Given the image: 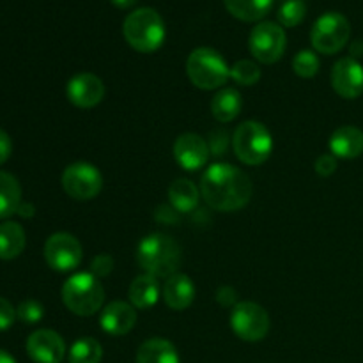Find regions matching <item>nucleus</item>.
Here are the masks:
<instances>
[{
	"instance_id": "obj_20",
	"label": "nucleus",
	"mask_w": 363,
	"mask_h": 363,
	"mask_svg": "<svg viewBox=\"0 0 363 363\" xmlns=\"http://www.w3.org/2000/svg\"><path fill=\"white\" fill-rule=\"evenodd\" d=\"M160 298V286L156 282V277L145 275L137 277V279L131 282L130 286V301L135 308H151L152 305H156Z\"/></svg>"
},
{
	"instance_id": "obj_16",
	"label": "nucleus",
	"mask_w": 363,
	"mask_h": 363,
	"mask_svg": "<svg viewBox=\"0 0 363 363\" xmlns=\"http://www.w3.org/2000/svg\"><path fill=\"white\" fill-rule=\"evenodd\" d=\"M137 323V311L126 301H113L101 312L99 325L110 335H126Z\"/></svg>"
},
{
	"instance_id": "obj_25",
	"label": "nucleus",
	"mask_w": 363,
	"mask_h": 363,
	"mask_svg": "<svg viewBox=\"0 0 363 363\" xmlns=\"http://www.w3.org/2000/svg\"><path fill=\"white\" fill-rule=\"evenodd\" d=\"M21 204V188L16 177L0 172V220L9 218Z\"/></svg>"
},
{
	"instance_id": "obj_18",
	"label": "nucleus",
	"mask_w": 363,
	"mask_h": 363,
	"mask_svg": "<svg viewBox=\"0 0 363 363\" xmlns=\"http://www.w3.org/2000/svg\"><path fill=\"white\" fill-rule=\"evenodd\" d=\"M330 149L335 158H358L363 155V131L354 126L339 128L330 138Z\"/></svg>"
},
{
	"instance_id": "obj_11",
	"label": "nucleus",
	"mask_w": 363,
	"mask_h": 363,
	"mask_svg": "<svg viewBox=\"0 0 363 363\" xmlns=\"http://www.w3.org/2000/svg\"><path fill=\"white\" fill-rule=\"evenodd\" d=\"M80 241L67 233H57L46 240L45 243V259L48 266L55 272H71L77 268L82 261Z\"/></svg>"
},
{
	"instance_id": "obj_37",
	"label": "nucleus",
	"mask_w": 363,
	"mask_h": 363,
	"mask_svg": "<svg viewBox=\"0 0 363 363\" xmlns=\"http://www.w3.org/2000/svg\"><path fill=\"white\" fill-rule=\"evenodd\" d=\"M34 206L32 204H23V202H21L20 204V208H18V215L20 216H23V218H30V216H34Z\"/></svg>"
},
{
	"instance_id": "obj_39",
	"label": "nucleus",
	"mask_w": 363,
	"mask_h": 363,
	"mask_svg": "<svg viewBox=\"0 0 363 363\" xmlns=\"http://www.w3.org/2000/svg\"><path fill=\"white\" fill-rule=\"evenodd\" d=\"M362 53H363V43L354 41L353 46H351V55H353V59H354V57L362 55Z\"/></svg>"
},
{
	"instance_id": "obj_13",
	"label": "nucleus",
	"mask_w": 363,
	"mask_h": 363,
	"mask_svg": "<svg viewBox=\"0 0 363 363\" xmlns=\"http://www.w3.org/2000/svg\"><path fill=\"white\" fill-rule=\"evenodd\" d=\"M67 99L78 108H92L105 98V85L101 78L92 73H78L67 82Z\"/></svg>"
},
{
	"instance_id": "obj_34",
	"label": "nucleus",
	"mask_w": 363,
	"mask_h": 363,
	"mask_svg": "<svg viewBox=\"0 0 363 363\" xmlns=\"http://www.w3.org/2000/svg\"><path fill=\"white\" fill-rule=\"evenodd\" d=\"M14 319H16V311L13 308V305L4 300V298H0V332L11 328Z\"/></svg>"
},
{
	"instance_id": "obj_9",
	"label": "nucleus",
	"mask_w": 363,
	"mask_h": 363,
	"mask_svg": "<svg viewBox=\"0 0 363 363\" xmlns=\"http://www.w3.org/2000/svg\"><path fill=\"white\" fill-rule=\"evenodd\" d=\"M286 32L279 23L273 21H261L250 32V52L259 62L273 64L286 52Z\"/></svg>"
},
{
	"instance_id": "obj_23",
	"label": "nucleus",
	"mask_w": 363,
	"mask_h": 363,
	"mask_svg": "<svg viewBox=\"0 0 363 363\" xmlns=\"http://www.w3.org/2000/svg\"><path fill=\"white\" fill-rule=\"evenodd\" d=\"M25 230L16 222H4L0 225V259H16L25 248Z\"/></svg>"
},
{
	"instance_id": "obj_40",
	"label": "nucleus",
	"mask_w": 363,
	"mask_h": 363,
	"mask_svg": "<svg viewBox=\"0 0 363 363\" xmlns=\"http://www.w3.org/2000/svg\"><path fill=\"white\" fill-rule=\"evenodd\" d=\"M0 363H16V360H14L9 353H6V351L0 350Z\"/></svg>"
},
{
	"instance_id": "obj_4",
	"label": "nucleus",
	"mask_w": 363,
	"mask_h": 363,
	"mask_svg": "<svg viewBox=\"0 0 363 363\" xmlns=\"http://www.w3.org/2000/svg\"><path fill=\"white\" fill-rule=\"evenodd\" d=\"M62 301L73 314L89 318L103 307L105 291L92 273H77L64 284Z\"/></svg>"
},
{
	"instance_id": "obj_36",
	"label": "nucleus",
	"mask_w": 363,
	"mask_h": 363,
	"mask_svg": "<svg viewBox=\"0 0 363 363\" xmlns=\"http://www.w3.org/2000/svg\"><path fill=\"white\" fill-rule=\"evenodd\" d=\"M11 151H13V144H11L9 135L4 130H0V165L9 160Z\"/></svg>"
},
{
	"instance_id": "obj_22",
	"label": "nucleus",
	"mask_w": 363,
	"mask_h": 363,
	"mask_svg": "<svg viewBox=\"0 0 363 363\" xmlns=\"http://www.w3.org/2000/svg\"><path fill=\"white\" fill-rule=\"evenodd\" d=\"M201 190L190 179H176L169 188V201L177 213H191L199 206Z\"/></svg>"
},
{
	"instance_id": "obj_21",
	"label": "nucleus",
	"mask_w": 363,
	"mask_h": 363,
	"mask_svg": "<svg viewBox=\"0 0 363 363\" xmlns=\"http://www.w3.org/2000/svg\"><path fill=\"white\" fill-rule=\"evenodd\" d=\"M241 94L236 89H222L211 99V113L218 123H230L241 112Z\"/></svg>"
},
{
	"instance_id": "obj_26",
	"label": "nucleus",
	"mask_w": 363,
	"mask_h": 363,
	"mask_svg": "<svg viewBox=\"0 0 363 363\" xmlns=\"http://www.w3.org/2000/svg\"><path fill=\"white\" fill-rule=\"evenodd\" d=\"M101 358V344L92 337L78 339L69 350V363H99Z\"/></svg>"
},
{
	"instance_id": "obj_10",
	"label": "nucleus",
	"mask_w": 363,
	"mask_h": 363,
	"mask_svg": "<svg viewBox=\"0 0 363 363\" xmlns=\"http://www.w3.org/2000/svg\"><path fill=\"white\" fill-rule=\"evenodd\" d=\"M62 188L71 199L91 201V199L98 197L103 188L101 172L91 163H73L64 170Z\"/></svg>"
},
{
	"instance_id": "obj_15",
	"label": "nucleus",
	"mask_w": 363,
	"mask_h": 363,
	"mask_svg": "<svg viewBox=\"0 0 363 363\" xmlns=\"http://www.w3.org/2000/svg\"><path fill=\"white\" fill-rule=\"evenodd\" d=\"M174 156L184 170L194 172L208 163L211 151H209L208 140L202 138L201 135L184 133L177 137L176 144H174Z\"/></svg>"
},
{
	"instance_id": "obj_14",
	"label": "nucleus",
	"mask_w": 363,
	"mask_h": 363,
	"mask_svg": "<svg viewBox=\"0 0 363 363\" xmlns=\"http://www.w3.org/2000/svg\"><path fill=\"white\" fill-rule=\"evenodd\" d=\"M27 353L38 363H60L66 354V344L53 330H38L28 337Z\"/></svg>"
},
{
	"instance_id": "obj_28",
	"label": "nucleus",
	"mask_w": 363,
	"mask_h": 363,
	"mask_svg": "<svg viewBox=\"0 0 363 363\" xmlns=\"http://www.w3.org/2000/svg\"><path fill=\"white\" fill-rule=\"evenodd\" d=\"M307 6L303 0H286L279 9V21L284 27H296L303 21Z\"/></svg>"
},
{
	"instance_id": "obj_3",
	"label": "nucleus",
	"mask_w": 363,
	"mask_h": 363,
	"mask_svg": "<svg viewBox=\"0 0 363 363\" xmlns=\"http://www.w3.org/2000/svg\"><path fill=\"white\" fill-rule=\"evenodd\" d=\"M123 34L133 50L152 53L165 41V23L155 9L138 7L124 20Z\"/></svg>"
},
{
	"instance_id": "obj_7",
	"label": "nucleus",
	"mask_w": 363,
	"mask_h": 363,
	"mask_svg": "<svg viewBox=\"0 0 363 363\" xmlns=\"http://www.w3.org/2000/svg\"><path fill=\"white\" fill-rule=\"evenodd\" d=\"M350 35V20L344 14L332 11V13H325L315 20L311 32V41L319 53L333 55L347 45Z\"/></svg>"
},
{
	"instance_id": "obj_32",
	"label": "nucleus",
	"mask_w": 363,
	"mask_h": 363,
	"mask_svg": "<svg viewBox=\"0 0 363 363\" xmlns=\"http://www.w3.org/2000/svg\"><path fill=\"white\" fill-rule=\"evenodd\" d=\"M113 269V259L108 254H99L92 259L91 272L94 277H108Z\"/></svg>"
},
{
	"instance_id": "obj_27",
	"label": "nucleus",
	"mask_w": 363,
	"mask_h": 363,
	"mask_svg": "<svg viewBox=\"0 0 363 363\" xmlns=\"http://www.w3.org/2000/svg\"><path fill=\"white\" fill-rule=\"evenodd\" d=\"M230 78H233L236 84L250 87V85H255L261 80V67H259L254 60L243 59L230 67Z\"/></svg>"
},
{
	"instance_id": "obj_5",
	"label": "nucleus",
	"mask_w": 363,
	"mask_h": 363,
	"mask_svg": "<svg viewBox=\"0 0 363 363\" xmlns=\"http://www.w3.org/2000/svg\"><path fill=\"white\" fill-rule=\"evenodd\" d=\"M186 73L191 84L204 91L220 89L230 78V67L225 59L213 48L194 50L186 60Z\"/></svg>"
},
{
	"instance_id": "obj_30",
	"label": "nucleus",
	"mask_w": 363,
	"mask_h": 363,
	"mask_svg": "<svg viewBox=\"0 0 363 363\" xmlns=\"http://www.w3.org/2000/svg\"><path fill=\"white\" fill-rule=\"evenodd\" d=\"M16 315L21 321L27 323V325H34V323L41 321L43 315H45V311H43V305L38 303V301L27 300L23 303H20Z\"/></svg>"
},
{
	"instance_id": "obj_12",
	"label": "nucleus",
	"mask_w": 363,
	"mask_h": 363,
	"mask_svg": "<svg viewBox=\"0 0 363 363\" xmlns=\"http://www.w3.org/2000/svg\"><path fill=\"white\" fill-rule=\"evenodd\" d=\"M332 85L344 99H357L363 94V66L353 57H344L333 64Z\"/></svg>"
},
{
	"instance_id": "obj_6",
	"label": "nucleus",
	"mask_w": 363,
	"mask_h": 363,
	"mask_svg": "<svg viewBox=\"0 0 363 363\" xmlns=\"http://www.w3.org/2000/svg\"><path fill=\"white\" fill-rule=\"evenodd\" d=\"M233 149L238 160L243 162L245 165H261L272 155V133L264 124L257 123V121H247L234 131Z\"/></svg>"
},
{
	"instance_id": "obj_33",
	"label": "nucleus",
	"mask_w": 363,
	"mask_h": 363,
	"mask_svg": "<svg viewBox=\"0 0 363 363\" xmlns=\"http://www.w3.org/2000/svg\"><path fill=\"white\" fill-rule=\"evenodd\" d=\"M314 169L321 177L332 176V174L337 170V158L333 155H321L318 160H315Z\"/></svg>"
},
{
	"instance_id": "obj_19",
	"label": "nucleus",
	"mask_w": 363,
	"mask_h": 363,
	"mask_svg": "<svg viewBox=\"0 0 363 363\" xmlns=\"http://www.w3.org/2000/svg\"><path fill=\"white\" fill-rule=\"evenodd\" d=\"M137 363H179V354L172 342L156 337L138 347Z\"/></svg>"
},
{
	"instance_id": "obj_17",
	"label": "nucleus",
	"mask_w": 363,
	"mask_h": 363,
	"mask_svg": "<svg viewBox=\"0 0 363 363\" xmlns=\"http://www.w3.org/2000/svg\"><path fill=\"white\" fill-rule=\"evenodd\" d=\"M163 298L172 311H184L190 307L195 298V286L190 277L183 275V273L169 277L163 286Z\"/></svg>"
},
{
	"instance_id": "obj_8",
	"label": "nucleus",
	"mask_w": 363,
	"mask_h": 363,
	"mask_svg": "<svg viewBox=\"0 0 363 363\" xmlns=\"http://www.w3.org/2000/svg\"><path fill=\"white\" fill-rule=\"evenodd\" d=\"M230 326L240 339L259 342L269 332V315L261 305L254 301H241L233 308Z\"/></svg>"
},
{
	"instance_id": "obj_1",
	"label": "nucleus",
	"mask_w": 363,
	"mask_h": 363,
	"mask_svg": "<svg viewBox=\"0 0 363 363\" xmlns=\"http://www.w3.org/2000/svg\"><path fill=\"white\" fill-rule=\"evenodd\" d=\"M252 194L250 177L230 163H215L201 179V195L216 211H238L250 202Z\"/></svg>"
},
{
	"instance_id": "obj_31",
	"label": "nucleus",
	"mask_w": 363,
	"mask_h": 363,
	"mask_svg": "<svg viewBox=\"0 0 363 363\" xmlns=\"http://www.w3.org/2000/svg\"><path fill=\"white\" fill-rule=\"evenodd\" d=\"M209 151L213 156H222L229 147V135L225 130H215L209 133Z\"/></svg>"
},
{
	"instance_id": "obj_38",
	"label": "nucleus",
	"mask_w": 363,
	"mask_h": 363,
	"mask_svg": "<svg viewBox=\"0 0 363 363\" xmlns=\"http://www.w3.org/2000/svg\"><path fill=\"white\" fill-rule=\"evenodd\" d=\"M110 2H112L116 7H119V9H130L131 6L137 4V0H110Z\"/></svg>"
},
{
	"instance_id": "obj_2",
	"label": "nucleus",
	"mask_w": 363,
	"mask_h": 363,
	"mask_svg": "<svg viewBox=\"0 0 363 363\" xmlns=\"http://www.w3.org/2000/svg\"><path fill=\"white\" fill-rule=\"evenodd\" d=\"M137 261L149 275L169 279L176 275L181 264V248L167 234H149L138 243Z\"/></svg>"
},
{
	"instance_id": "obj_24",
	"label": "nucleus",
	"mask_w": 363,
	"mask_h": 363,
	"mask_svg": "<svg viewBox=\"0 0 363 363\" xmlns=\"http://www.w3.org/2000/svg\"><path fill=\"white\" fill-rule=\"evenodd\" d=\"M227 11L243 21H259L269 13L273 0H223Z\"/></svg>"
},
{
	"instance_id": "obj_35",
	"label": "nucleus",
	"mask_w": 363,
	"mask_h": 363,
	"mask_svg": "<svg viewBox=\"0 0 363 363\" xmlns=\"http://www.w3.org/2000/svg\"><path fill=\"white\" fill-rule=\"evenodd\" d=\"M216 301H218L222 307H236V291L230 286L220 287L218 293H216Z\"/></svg>"
},
{
	"instance_id": "obj_29",
	"label": "nucleus",
	"mask_w": 363,
	"mask_h": 363,
	"mask_svg": "<svg viewBox=\"0 0 363 363\" xmlns=\"http://www.w3.org/2000/svg\"><path fill=\"white\" fill-rule=\"evenodd\" d=\"M293 69L301 78L315 77L319 71V57L311 50H301L293 59Z\"/></svg>"
}]
</instances>
